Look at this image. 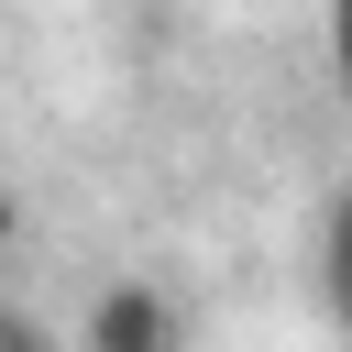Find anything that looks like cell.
Returning <instances> with one entry per match:
<instances>
[{
    "mask_svg": "<svg viewBox=\"0 0 352 352\" xmlns=\"http://www.w3.org/2000/svg\"><path fill=\"white\" fill-rule=\"evenodd\" d=\"M77 352H187V308L154 275H110L77 319Z\"/></svg>",
    "mask_w": 352,
    "mask_h": 352,
    "instance_id": "6da1fadb",
    "label": "cell"
},
{
    "mask_svg": "<svg viewBox=\"0 0 352 352\" xmlns=\"http://www.w3.org/2000/svg\"><path fill=\"white\" fill-rule=\"evenodd\" d=\"M319 297H330V319L352 330V187H341L330 220H319Z\"/></svg>",
    "mask_w": 352,
    "mask_h": 352,
    "instance_id": "7a4b0ae2",
    "label": "cell"
},
{
    "mask_svg": "<svg viewBox=\"0 0 352 352\" xmlns=\"http://www.w3.org/2000/svg\"><path fill=\"white\" fill-rule=\"evenodd\" d=\"M0 352H77V341H55L33 308H0Z\"/></svg>",
    "mask_w": 352,
    "mask_h": 352,
    "instance_id": "3957f363",
    "label": "cell"
},
{
    "mask_svg": "<svg viewBox=\"0 0 352 352\" xmlns=\"http://www.w3.org/2000/svg\"><path fill=\"white\" fill-rule=\"evenodd\" d=\"M319 22H330V77H341V110H352V0H319Z\"/></svg>",
    "mask_w": 352,
    "mask_h": 352,
    "instance_id": "277c9868",
    "label": "cell"
},
{
    "mask_svg": "<svg viewBox=\"0 0 352 352\" xmlns=\"http://www.w3.org/2000/svg\"><path fill=\"white\" fill-rule=\"evenodd\" d=\"M11 231H22V198H11V187H0V242H11Z\"/></svg>",
    "mask_w": 352,
    "mask_h": 352,
    "instance_id": "5b68a950",
    "label": "cell"
}]
</instances>
